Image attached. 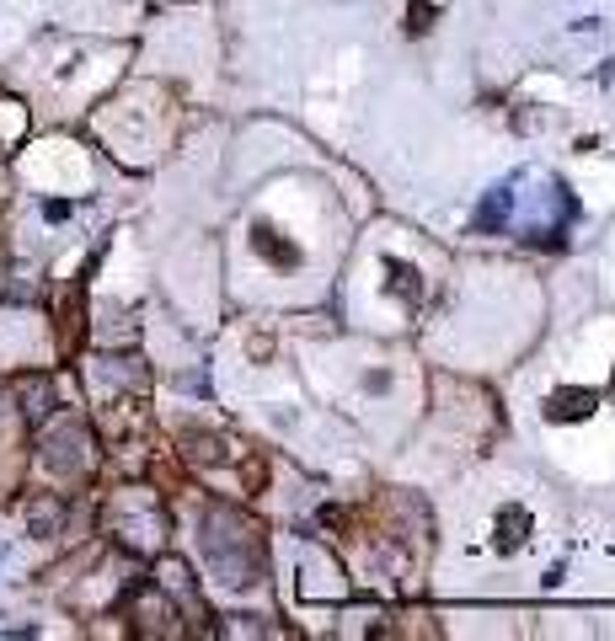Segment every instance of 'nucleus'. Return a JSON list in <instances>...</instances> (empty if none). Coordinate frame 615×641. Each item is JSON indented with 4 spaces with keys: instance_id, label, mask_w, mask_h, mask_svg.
Listing matches in <instances>:
<instances>
[{
    "instance_id": "f257e3e1",
    "label": "nucleus",
    "mask_w": 615,
    "mask_h": 641,
    "mask_svg": "<svg viewBox=\"0 0 615 641\" xmlns=\"http://www.w3.org/2000/svg\"><path fill=\"white\" fill-rule=\"evenodd\" d=\"M589 406H594V396H589V390H562V396L551 401V417H583Z\"/></svg>"
}]
</instances>
